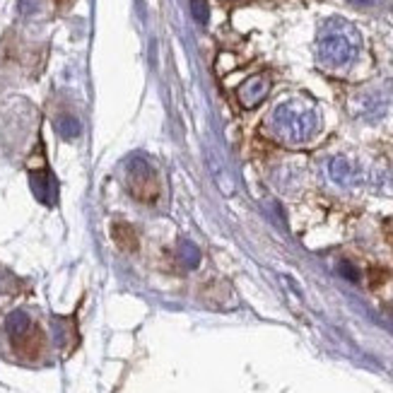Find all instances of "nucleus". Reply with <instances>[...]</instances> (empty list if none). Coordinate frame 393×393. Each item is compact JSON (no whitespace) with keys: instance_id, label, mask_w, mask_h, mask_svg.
<instances>
[{"instance_id":"obj_1","label":"nucleus","mask_w":393,"mask_h":393,"mask_svg":"<svg viewBox=\"0 0 393 393\" xmlns=\"http://www.w3.org/2000/svg\"><path fill=\"white\" fill-rule=\"evenodd\" d=\"M319 56L321 61L331 68H340V65H347L357 56V39L350 29L345 32H329V34L321 36L319 43Z\"/></svg>"},{"instance_id":"obj_2","label":"nucleus","mask_w":393,"mask_h":393,"mask_svg":"<svg viewBox=\"0 0 393 393\" xmlns=\"http://www.w3.org/2000/svg\"><path fill=\"white\" fill-rule=\"evenodd\" d=\"M275 125L287 140H304L311 135L316 125V118L311 109L294 106V104H282L275 111Z\"/></svg>"},{"instance_id":"obj_3","label":"nucleus","mask_w":393,"mask_h":393,"mask_svg":"<svg viewBox=\"0 0 393 393\" xmlns=\"http://www.w3.org/2000/svg\"><path fill=\"white\" fill-rule=\"evenodd\" d=\"M130 193L140 200V203H155L162 193L160 179H157L155 169L145 162H138V165L130 167Z\"/></svg>"},{"instance_id":"obj_4","label":"nucleus","mask_w":393,"mask_h":393,"mask_svg":"<svg viewBox=\"0 0 393 393\" xmlns=\"http://www.w3.org/2000/svg\"><path fill=\"white\" fill-rule=\"evenodd\" d=\"M266 92H268V80L258 75V78H251L249 83L239 90V97H242L244 106H256V104L266 97Z\"/></svg>"},{"instance_id":"obj_5","label":"nucleus","mask_w":393,"mask_h":393,"mask_svg":"<svg viewBox=\"0 0 393 393\" xmlns=\"http://www.w3.org/2000/svg\"><path fill=\"white\" fill-rule=\"evenodd\" d=\"M111 237H113V244L121 251L138 249V232L130 225H125V222H116V225L111 227Z\"/></svg>"},{"instance_id":"obj_6","label":"nucleus","mask_w":393,"mask_h":393,"mask_svg":"<svg viewBox=\"0 0 393 393\" xmlns=\"http://www.w3.org/2000/svg\"><path fill=\"white\" fill-rule=\"evenodd\" d=\"M27 329H29V316L25 311H15L8 316V331L13 336H22V333H27Z\"/></svg>"},{"instance_id":"obj_7","label":"nucleus","mask_w":393,"mask_h":393,"mask_svg":"<svg viewBox=\"0 0 393 393\" xmlns=\"http://www.w3.org/2000/svg\"><path fill=\"white\" fill-rule=\"evenodd\" d=\"M331 172H333V177H336L338 181L345 184V181H347V177H350L352 169H350V165H347L345 160H336V162H333V167H331Z\"/></svg>"},{"instance_id":"obj_8","label":"nucleus","mask_w":393,"mask_h":393,"mask_svg":"<svg viewBox=\"0 0 393 393\" xmlns=\"http://www.w3.org/2000/svg\"><path fill=\"white\" fill-rule=\"evenodd\" d=\"M191 13H193L195 22L205 25L207 22V0H191Z\"/></svg>"},{"instance_id":"obj_9","label":"nucleus","mask_w":393,"mask_h":393,"mask_svg":"<svg viewBox=\"0 0 393 393\" xmlns=\"http://www.w3.org/2000/svg\"><path fill=\"white\" fill-rule=\"evenodd\" d=\"M61 133L65 135V138H75V135L80 133V125L75 118H63V123H61Z\"/></svg>"},{"instance_id":"obj_10","label":"nucleus","mask_w":393,"mask_h":393,"mask_svg":"<svg viewBox=\"0 0 393 393\" xmlns=\"http://www.w3.org/2000/svg\"><path fill=\"white\" fill-rule=\"evenodd\" d=\"M340 273H343V275H345V277H350L352 282H357V280H359V275H357V273H354V268H352L350 263H343V266H340Z\"/></svg>"}]
</instances>
